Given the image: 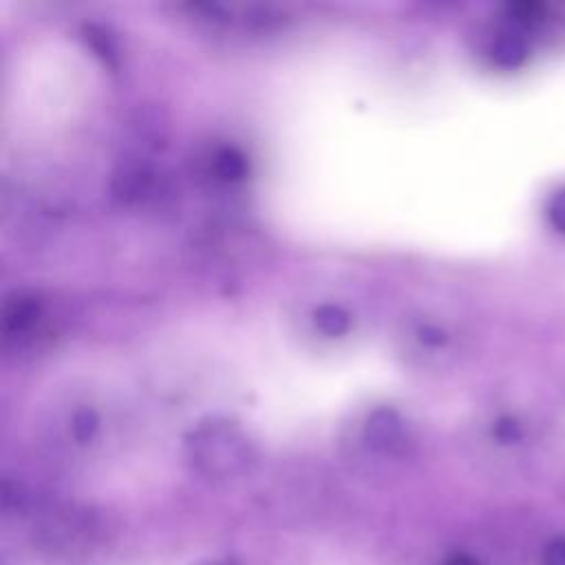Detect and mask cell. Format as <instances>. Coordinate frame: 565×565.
Returning a JSON list of instances; mask_svg holds the SVG:
<instances>
[{
    "mask_svg": "<svg viewBox=\"0 0 565 565\" xmlns=\"http://www.w3.org/2000/svg\"><path fill=\"white\" fill-rule=\"evenodd\" d=\"M185 446L192 466L216 481L241 477L254 461V448L247 435L225 419H212L196 426Z\"/></svg>",
    "mask_w": 565,
    "mask_h": 565,
    "instance_id": "obj_1",
    "label": "cell"
},
{
    "mask_svg": "<svg viewBox=\"0 0 565 565\" xmlns=\"http://www.w3.org/2000/svg\"><path fill=\"white\" fill-rule=\"evenodd\" d=\"M49 311L44 300L31 291H15L2 307V335L4 344L15 351L31 349L49 335Z\"/></svg>",
    "mask_w": 565,
    "mask_h": 565,
    "instance_id": "obj_2",
    "label": "cell"
},
{
    "mask_svg": "<svg viewBox=\"0 0 565 565\" xmlns=\"http://www.w3.org/2000/svg\"><path fill=\"white\" fill-rule=\"evenodd\" d=\"M196 174L210 185H236L249 174L247 154L232 143H214L196 159Z\"/></svg>",
    "mask_w": 565,
    "mask_h": 565,
    "instance_id": "obj_3",
    "label": "cell"
},
{
    "mask_svg": "<svg viewBox=\"0 0 565 565\" xmlns=\"http://www.w3.org/2000/svg\"><path fill=\"white\" fill-rule=\"evenodd\" d=\"M362 441L373 452L399 455L408 441V430L402 415L388 406L373 408L362 424Z\"/></svg>",
    "mask_w": 565,
    "mask_h": 565,
    "instance_id": "obj_4",
    "label": "cell"
},
{
    "mask_svg": "<svg viewBox=\"0 0 565 565\" xmlns=\"http://www.w3.org/2000/svg\"><path fill=\"white\" fill-rule=\"evenodd\" d=\"M157 185L154 170L143 161H130L119 168L115 174L113 192L124 203H139L152 196V190Z\"/></svg>",
    "mask_w": 565,
    "mask_h": 565,
    "instance_id": "obj_5",
    "label": "cell"
},
{
    "mask_svg": "<svg viewBox=\"0 0 565 565\" xmlns=\"http://www.w3.org/2000/svg\"><path fill=\"white\" fill-rule=\"evenodd\" d=\"M527 40L514 29L497 33L490 44V57L499 68H519L527 60Z\"/></svg>",
    "mask_w": 565,
    "mask_h": 565,
    "instance_id": "obj_6",
    "label": "cell"
},
{
    "mask_svg": "<svg viewBox=\"0 0 565 565\" xmlns=\"http://www.w3.org/2000/svg\"><path fill=\"white\" fill-rule=\"evenodd\" d=\"M313 320H316V327L324 335H329V338L342 335L351 327L349 313L342 307H338V305H322V307H318L316 313H313Z\"/></svg>",
    "mask_w": 565,
    "mask_h": 565,
    "instance_id": "obj_7",
    "label": "cell"
},
{
    "mask_svg": "<svg viewBox=\"0 0 565 565\" xmlns=\"http://www.w3.org/2000/svg\"><path fill=\"white\" fill-rule=\"evenodd\" d=\"M95 430H97V417H95L93 411L82 408V411H77V413L73 415V419H71V433H73V437H75L77 441H88V439H93Z\"/></svg>",
    "mask_w": 565,
    "mask_h": 565,
    "instance_id": "obj_8",
    "label": "cell"
},
{
    "mask_svg": "<svg viewBox=\"0 0 565 565\" xmlns=\"http://www.w3.org/2000/svg\"><path fill=\"white\" fill-rule=\"evenodd\" d=\"M547 218L552 223V227L561 234H565V188L558 190L547 205Z\"/></svg>",
    "mask_w": 565,
    "mask_h": 565,
    "instance_id": "obj_9",
    "label": "cell"
},
{
    "mask_svg": "<svg viewBox=\"0 0 565 565\" xmlns=\"http://www.w3.org/2000/svg\"><path fill=\"white\" fill-rule=\"evenodd\" d=\"M541 563L543 565H565V536H554L545 543Z\"/></svg>",
    "mask_w": 565,
    "mask_h": 565,
    "instance_id": "obj_10",
    "label": "cell"
},
{
    "mask_svg": "<svg viewBox=\"0 0 565 565\" xmlns=\"http://www.w3.org/2000/svg\"><path fill=\"white\" fill-rule=\"evenodd\" d=\"M497 437L503 441H512L519 437V426L512 422H499L497 424Z\"/></svg>",
    "mask_w": 565,
    "mask_h": 565,
    "instance_id": "obj_11",
    "label": "cell"
},
{
    "mask_svg": "<svg viewBox=\"0 0 565 565\" xmlns=\"http://www.w3.org/2000/svg\"><path fill=\"white\" fill-rule=\"evenodd\" d=\"M444 565H479V561L472 558L470 554H452L446 558Z\"/></svg>",
    "mask_w": 565,
    "mask_h": 565,
    "instance_id": "obj_12",
    "label": "cell"
},
{
    "mask_svg": "<svg viewBox=\"0 0 565 565\" xmlns=\"http://www.w3.org/2000/svg\"><path fill=\"white\" fill-rule=\"evenodd\" d=\"M216 565H232V563H216Z\"/></svg>",
    "mask_w": 565,
    "mask_h": 565,
    "instance_id": "obj_13",
    "label": "cell"
}]
</instances>
